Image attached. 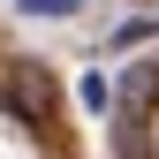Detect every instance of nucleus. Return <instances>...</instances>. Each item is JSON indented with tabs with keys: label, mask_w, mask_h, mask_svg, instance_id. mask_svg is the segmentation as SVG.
Wrapping results in <instances>:
<instances>
[{
	"label": "nucleus",
	"mask_w": 159,
	"mask_h": 159,
	"mask_svg": "<svg viewBox=\"0 0 159 159\" xmlns=\"http://www.w3.org/2000/svg\"><path fill=\"white\" fill-rule=\"evenodd\" d=\"M0 106H8L23 129H38V136H46V129H53V76L38 68V61L0 68Z\"/></svg>",
	"instance_id": "f257e3e1"
},
{
	"label": "nucleus",
	"mask_w": 159,
	"mask_h": 159,
	"mask_svg": "<svg viewBox=\"0 0 159 159\" xmlns=\"http://www.w3.org/2000/svg\"><path fill=\"white\" fill-rule=\"evenodd\" d=\"M152 98H159V68H152V61L121 68V121H144V114H152Z\"/></svg>",
	"instance_id": "f03ea898"
},
{
	"label": "nucleus",
	"mask_w": 159,
	"mask_h": 159,
	"mask_svg": "<svg viewBox=\"0 0 159 159\" xmlns=\"http://www.w3.org/2000/svg\"><path fill=\"white\" fill-rule=\"evenodd\" d=\"M15 8H23V15H68L76 0H15Z\"/></svg>",
	"instance_id": "7ed1b4c3"
}]
</instances>
